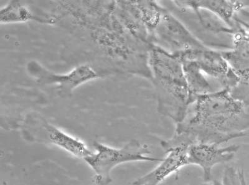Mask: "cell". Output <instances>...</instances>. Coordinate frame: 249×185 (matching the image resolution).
<instances>
[{
	"instance_id": "cell-1",
	"label": "cell",
	"mask_w": 249,
	"mask_h": 185,
	"mask_svg": "<svg viewBox=\"0 0 249 185\" xmlns=\"http://www.w3.org/2000/svg\"><path fill=\"white\" fill-rule=\"evenodd\" d=\"M191 117L177 124L175 133H185L195 142L221 146L246 135L249 114L228 90L197 98Z\"/></svg>"
},
{
	"instance_id": "cell-2",
	"label": "cell",
	"mask_w": 249,
	"mask_h": 185,
	"mask_svg": "<svg viewBox=\"0 0 249 185\" xmlns=\"http://www.w3.org/2000/svg\"><path fill=\"white\" fill-rule=\"evenodd\" d=\"M148 66L158 111L176 124L181 123L193 101L178 55L153 45L149 52Z\"/></svg>"
},
{
	"instance_id": "cell-3",
	"label": "cell",
	"mask_w": 249,
	"mask_h": 185,
	"mask_svg": "<svg viewBox=\"0 0 249 185\" xmlns=\"http://www.w3.org/2000/svg\"><path fill=\"white\" fill-rule=\"evenodd\" d=\"M95 152L84 160L95 173L97 185H108L112 182L111 172L115 167L125 163L161 162L163 159L152 157L146 145L136 140H130L121 148H114L101 142L93 143Z\"/></svg>"
},
{
	"instance_id": "cell-4",
	"label": "cell",
	"mask_w": 249,
	"mask_h": 185,
	"mask_svg": "<svg viewBox=\"0 0 249 185\" xmlns=\"http://www.w3.org/2000/svg\"><path fill=\"white\" fill-rule=\"evenodd\" d=\"M23 133L29 141L53 145L80 159H86L93 153L82 140L68 135L39 116L31 115L26 119Z\"/></svg>"
},
{
	"instance_id": "cell-5",
	"label": "cell",
	"mask_w": 249,
	"mask_h": 185,
	"mask_svg": "<svg viewBox=\"0 0 249 185\" xmlns=\"http://www.w3.org/2000/svg\"><path fill=\"white\" fill-rule=\"evenodd\" d=\"M150 42L172 54L207 48L166 9L151 33Z\"/></svg>"
},
{
	"instance_id": "cell-6",
	"label": "cell",
	"mask_w": 249,
	"mask_h": 185,
	"mask_svg": "<svg viewBox=\"0 0 249 185\" xmlns=\"http://www.w3.org/2000/svg\"><path fill=\"white\" fill-rule=\"evenodd\" d=\"M193 143L184 133H175L170 139L162 140L160 144L165 151V158L150 172L135 180L133 185H160L173 173L190 166L188 149Z\"/></svg>"
},
{
	"instance_id": "cell-7",
	"label": "cell",
	"mask_w": 249,
	"mask_h": 185,
	"mask_svg": "<svg viewBox=\"0 0 249 185\" xmlns=\"http://www.w3.org/2000/svg\"><path fill=\"white\" fill-rule=\"evenodd\" d=\"M27 70L39 84H57L62 97H70L77 87L99 77L88 65L78 66L66 74H57L47 70L36 61H31L27 65Z\"/></svg>"
},
{
	"instance_id": "cell-8",
	"label": "cell",
	"mask_w": 249,
	"mask_h": 185,
	"mask_svg": "<svg viewBox=\"0 0 249 185\" xmlns=\"http://www.w3.org/2000/svg\"><path fill=\"white\" fill-rule=\"evenodd\" d=\"M237 145L222 147L215 144L195 142L188 149L190 165L198 166L203 172L204 182L212 181L213 169L217 165L231 161L238 152Z\"/></svg>"
},
{
	"instance_id": "cell-9",
	"label": "cell",
	"mask_w": 249,
	"mask_h": 185,
	"mask_svg": "<svg viewBox=\"0 0 249 185\" xmlns=\"http://www.w3.org/2000/svg\"><path fill=\"white\" fill-rule=\"evenodd\" d=\"M232 35V48L222 51V55L239 79L234 88L249 97V35L239 27L235 28Z\"/></svg>"
},
{
	"instance_id": "cell-10",
	"label": "cell",
	"mask_w": 249,
	"mask_h": 185,
	"mask_svg": "<svg viewBox=\"0 0 249 185\" xmlns=\"http://www.w3.org/2000/svg\"><path fill=\"white\" fill-rule=\"evenodd\" d=\"M180 10H202L212 13L224 23L234 29L235 15L237 11L243 8L242 1H173Z\"/></svg>"
},
{
	"instance_id": "cell-11",
	"label": "cell",
	"mask_w": 249,
	"mask_h": 185,
	"mask_svg": "<svg viewBox=\"0 0 249 185\" xmlns=\"http://www.w3.org/2000/svg\"><path fill=\"white\" fill-rule=\"evenodd\" d=\"M30 21L50 23L46 20L36 17L30 9L18 1H10L0 12V22L1 24L24 23Z\"/></svg>"
},
{
	"instance_id": "cell-12",
	"label": "cell",
	"mask_w": 249,
	"mask_h": 185,
	"mask_svg": "<svg viewBox=\"0 0 249 185\" xmlns=\"http://www.w3.org/2000/svg\"><path fill=\"white\" fill-rule=\"evenodd\" d=\"M137 4L141 12L144 23L147 28L150 35L159 23L165 8L160 5L155 1H137Z\"/></svg>"
},
{
	"instance_id": "cell-13",
	"label": "cell",
	"mask_w": 249,
	"mask_h": 185,
	"mask_svg": "<svg viewBox=\"0 0 249 185\" xmlns=\"http://www.w3.org/2000/svg\"><path fill=\"white\" fill-rule=\"evenodd\" d=\"M238 171H239V175L240 180H241V185H248V184H247L246 178L245 177V173H244V171L242 170H238Z\"/></svg>"
}]
</instances>
